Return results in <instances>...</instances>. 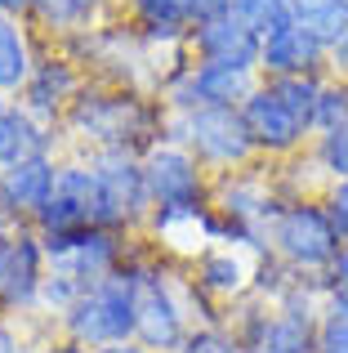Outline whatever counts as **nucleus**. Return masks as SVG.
<instances>
[{
  "label": "nucleus",
  "mask_w": 348,
  "mask_h": 353,
  "mask_svg": "<svg viewBox=\"0 0 348 353\" xmlns=\"http://www.w3.org/2000/svg\"><path fill=\"white\" fill-rule=\"evenodd\" d=\"M139 282H143V264H121L112 277L94 282L63 313L67 336L85 349L130 345L139 336Z\"/></svg>",
  "instance_id": "obj_1"
},
{
  "label": "nucleus",
  "mask_w": 348,
  "mask_h": 353,
  "mask_svg": "<svg viewBox=\"0 0 348 353\" xmlns=\"http://www.w3.org/2000/svg\"><path fill=\"white\" fill-rule=\"evenodd\" d=\"M166 117L170 112H152L139 94H98V90H80L76 103L67 108V125L76 134L94 139L98 148H121V152H152V139L161 134L166 143Z\"/></svg>",
  "instance_id": "obj_2"
},
{
  "label": "nucleus",
  "mask_w": 348,
  "mask_h": 353,
  "mask_svg": "<svg viewBox=\"0 0 348 353\" xmlns=\"http://www.w3.org/2000/svg\"><path fill=\"white\" fill-rule=\"evenodd\" d=\"M166 143L188 148L201 165H215V170L246 165L254 152H259L254 139H250V130H246L241 108H192V112H170L166 117Z\"/></svg>",
  "instance_id": "obj_3"
},
{
  "label": "nucleus",
  "mask_w": 348,
  "mask_h": 353,
  "mask_svg": "<svg viewBox=\"0 0 348 353\" xmlns=\"http://www.w3.org/2000/svg\"><path fill=\"white\" fill-rule=\"evenodd\" d=\"M268 237H272V250H277L290 268H299V273H317V277L331 268V259L340 255V246H344V237L335 233L326 206L313 201V197L286 201V206L277 210V219H272Z\"/></svg>",
  "instance_id": "obj_4"
},
{
  "label": "nucleus",
  "mask_w": 348,
  "mask_h": 353,
  "mask_svg": "<svg viewBox=\"0 0 348 353\" xmlns=\"http://www.w3.org/2000/svg\"><path fill=\"white\" fill-rule=\"evenodd\" d=\"M143 179H148L152 215H201L206 201V165L179 143H157L143 152Z\"/></svg>",
  "instance_id": "obj_5"
},
{
  "label": "nucleus",
  "mask_w": 348,
  "mask_h": 353,
  "mask_svg": "<svg viewBox=\"0 0 348 353\" xmlns=\"http://www.w3.org/2000/svg\"><path fill=\"white\" fill-rule=\"evenodd\" d=\"M254 85H259V72L224 68V63H192V68L166 90V99H170V112H192V108H241Z\"/></svg>",
  "instance_id": "obj_6"
},
{
  "label": "nucleus",
  "mask_w": 348,
  "mask_h": 353,
  "mask_svg": "<svg viewBox=\"0 0 348 353\" xmlns=\"http://www.w3.org/2000/svg\"><path fill=\"white\" fill-rule=\"evenodd\" d=\"M188 54L192 63H224V68H241V72H259V50L263 36L241 18H219V23H201L188 32Z\"/></svg>",
  "instance_id": "obj_7"
},
{
  "label": "nucleus",
  "mask_w": 348,
  "mask_h": 353,
  "mask_svg": "<svg viewBox=\"0 0 348 353\" xmlns=\"http://www.w3.org/2000/svg\"><path fill=\"white\" fill-rule=\"evenodd\" d=\"M134 340L157 353H174L188 340V322H183L179 300L170 295V286L152 268H143V282H139V336Z\"/></svg>",
  "instance_id": "obj_8"
},
{
  "label": "nucleus",
  "mask_w": 348,
  "mask_h": 353,
  "mask_svg": "<svg viewBox=\"0 0 348 353\" xmlns=\"http://www.w3.org/2000/svg\"><path fill=\"white\" fill-rule=\"evenodd\" d=\"M241 117H246V130H250L254 148H259V152H268V157H290V152H299V143L308 139V130L299 125L286 108H281V99L272 94L263 81L250 90V94H246Z\"/></svg>",
  "instance_id": "obj_9"
},
{
  "label": "nucleus",
  "mask_w": 348,
  "mask_h": 353,
  "mask_svg": "<svg viewBox=\"0 0 348 353\" xmlns=\"http://www.w3.org/2000/svg\"><path fill=\"white\" fill-rule=\"evenodd\" d=\"M259 77H326V45L304 23L277 27L263 36Z\"/></svg>",
  "instance_id": "obj_10"
},
{
  "label": "nucleus",
  "mask_w": 348,
  "mask_h": 353,
  "mask_svg": "<svg viewBox=\"0 0 348 353\" xmlns=\"http://www.w3.org/2000/svg\"><path fill=\"white\" fill-rule=\"evenodd\" d=\"M45 273H50V259H45L41 233L18 224V233H9V264H5V282H0V304L5 309L41 304Z\"/></svg>",
  "instance_id": "obj_11"
},
{
  "label": "nucleus",
  "mask_w": 348,
  "mask_h": 353,
  "mask_svg": "<svg viewBox=\"0 0 348 353\" xmlns=\"http://www.w3.org/2000/svg\"><path fill=\"white\" fill-rule=\"evenodd\" d=\"M54 183H58V161H54L50 152L27 157V161L0 170V192H5V201H9V210H14L18 224H23V219L32 224L36 210L54 197Z\"/></svg>",
  "instance_id": "obj_12"
},
{
  "label": "nucleus",
  "mask_w": 348,
  "mask_h": 353,
  "mask_svg": "<svg viewBox=\"0 0 348 353\" xmlns=\"http://www.w3.org/2000/svg\"><path fill=\"white\" fill-rule=\"evenodd\" d=\"M80 94V77L67 59H36L32 81L23 85V112H32L36 121H54L63 117Z\"/></svg>",
  "instance_id": "obj_13"
},
{
  "label": "nucleus",
  "mask_w": 348,
  "mask_h": 353,
  "mask_svg": "<svg viewBox=\"0 0 348 353\" xmlns=\"http://www.w3.org/2000/svg\"><path fill=\"white\" fill-rule=\"evenodd\" d=\"M130 14L148 45H183L192 32L188 0H130Z\"/></svg>",
  "instance_id": "obj_14"
},
{
  "label": "nucleus",
  "mask_w": 348,
  "mask_h": 353,
  "mask_svg": "<svg viewBox=\"0 0 348 353\" xmlns=\"http://www.w3.org/2000/svg\"><path fill=\"white\" fill-rule=\"evenodd\" d=\"M41 152H50V134L36 125L32 112L5 103L0 108V170L27 161V157H41Z\"/></svg>",
  "instance_id": "obj_15"
},
{
  "label": "nucleus",
  "mask_w": 348,
  "mask_h": 353,
  "mask_svg": "<svg viewBox=\"0 0 348 353\" xmlns=\"http://www.w3.org/2000/svg\"><path fill=\"white\" fill-rule=\"evenodd\" d=\"M32 18L45 32L72 41V36L98 32V23H103V0H36Z\"/></svg>",
  "instance_id": "obj_16"
},
{
  "label": "nucleus",
  "mask_w": 348,
  "mask_h": 353,
  "mask_svg": "<svg viewBox=\"0 0 348 353\" xmlns=\"http://www.w3.org/2000/svg\"><path fill=\"white\" fill-rule=\"evenodd\" d=\"M36 72V54L27 41V27L14 18H0V94H23V85Z\"/></svg>",
  "instance_id": "obj_17"
},
{
  "label": "nucleus",
  "mask_w": 348,
  "mask_h": 353,
  "mask_svg": "<svg viewBox=\"0 0 348 353\" xmlns=\"http://www.w3.org/2000/svg\"><path fill=\"white\" fill-rule=\"evenodd\" d=\"M259 81L281 99V108L313 134V117H317V99H322V90H326V77H259Z\"/></svg>",
  "instance_id": "obj_18"
},
{
  "label": "nucleus",
  "mask_w": 348,
  "mask_h": 353,
  "mask_svg": "<svg viewBox=\"0 0 348 353\" xmlns=\"http://www.w3.org/2000/svg\"><path fill=\"white\" fill-rule=\"evenodd\" d=\"M250 268L232 255V250H210V255L197 259V286L210 295H241Z\"/></svg>",
  "instance_id": "obj_19"
},
{
  "label": "nucleus",
  "mask_w": 348,
  "mask_h": 353,
  "mask_svg": "<svg viewBox=\"0 0 348 353\" xmlns=\"http://www.w3.org/2000/svg\"><path fill=\"white\" fill-rule=\"evenodd\" d=\"M295 18L331 50L340 36H348V5L344 0H295Z\"/></svg>",
  "instance_id": "obj_20"
},
{
  "label": "nucleus",
  "mask_w": 348,
  "mask_h": 353,
  "mask_svg": "<svg viewBox=\"0 0 348 353\" xmlns=\"http://www.w3.org/2000/svg\"><path fill=\"white\" fill-rule=\"evenodd\" d=\"M232 14L241 18V23H250L259 36L299 23L295 18V0H232Z\"/></svg>",
  "instance_id": "obj_21"
},
{
  "label": "nucleus",
  "mask_w": 348,
  "mask_h": 353,
  "mask_svg": "<svg viewBox=\"0 0 348 353\" xmlns=\"http://www.w3.org/2000/svg\"><path fill=\"white\" fill-rule=\"evenodd\" d=\"M340 125H348V85L326 77V90L317 99V117H313V134H331Z\"/></svg>",
  "instance_id": "obj_22"
},
{
  "label": "nucleus",
  "mask_w": 348,
  "mask_h": 353,
  "mask_svg": "<svg viewBox=\"0 0 348 353\" xmlns=\"http://www.w3.org/2000/svg\"><path fill=\"white\" fill-rule=\"evenodd\" d=\"M313 161H317V170L331 174V179H348V125L331 130V134H317Z\"/></svg>",
  "instance_id": "obj_23"
},
{
  "label": "nucleus",
  "mask_w": 348,
  "mask_h": 353,
  "mask_svg": "<svg viewBox=\"0 0 348 353\" xmlns=\"http://www.w3.org/2000/svg\"><path fill=\"white\" fill-rule=\"evenodd\" d=\"M179 353H254L237 331H219V327H201V331H188Z\"/></svg>",
  "instance_id": "obj_24"
},
{
  "label": "nucleus",
  "mask_w": 348,
  "mask_h": 353,
  "mask_svg": "<svg viewBox=\"0 0 348 353\" xmlns=\"http://www.w3.org/2000/svg\"><path fill=\"white\" fill-rule=\"evenodd\" d=\"M317 353H348V318L322 313V322H317Z\"/></svg>",
  "instance_id": "obj_25"
},
{
  "label": "nucleus",
  "mask_w": 348,
  "mask_h": 353,
  "mask_svg": "<svg viewBox=\"0 0 348 353\" xmlns=\"http://www.w3.org/2000/svg\"><path fill=\"white\" fill-rule=\"evenodd\" d=\"M322 206H326V215H331L335 233L348 241V179H331V188L322 192Z\"/></svg>",
  "instance_id": "obj_26"
},
{
  "label": "nucleus",
  "mask_w": 348,
  "mask_h": 353,
  "mask_svg": "<svg viewBox=\"0 0 348 353\" xmlns=\"http://www.w3.org/2000/svg\"><path fill=\"white\" fill-rule=\"evenodd\" d=\"M192 27L201 23H219V18H232V0H188Z\"/></svg>",
  "instance_id": "obj_27"
},
{
  "label": "nucleus",
  "mask_w": 348,
  "mask_h": 353,
  "mask_svg": "<svg viewBox=\"0 0 348 353\" xmlns=\"http://www.w3.org/2000/svg\"><path fill=\"white\" fill-rule=\"evenodd\" d=\"M317 286H322V295L326 291H348V241L340 246V255L331 259V268L322 273V282H317Z\"/></svg>",
  "instance_id": "obj_28"
},
{
  "label": "nucleus",
  "mask_w": 348,
  "mask_h": 353,
  "mask_svg": "<svg viewBox=\"0 0 348 353\" xmlns=\"http://www.w3.org/2000/svg\"><path fill=\"white\" fill-rule=\"evenodd\" d=\"M326 77L348 85V36H340V41L326 50Z\"/></svg>",
  "instance_id": "obj_29"
},
{
  "label": "nucleus",
  "mask_w": 348,
  "mask_h": 353,
  "mask_svg": "<svg viewBox=\"0 0 348 353\" xmlns=\"http://www.w3.org/2000/svg\"><path fill=\"white\" fill-rule=\"evenodd\" d=\"M32 5H36V0H0V18L23 23V18H32Z\"/></svg>",
  "instance_id": "obj_30"
},
{
  "label": "nucleus",
  "mask_w": 348,
  "mask_h": 353,
  "mask_svg": "<svg viewBox=\"0 0 348 353\" xmlns=\"http://www.w3.org/2000/svg\"><path fill=\"white\" fill-rule=\"evenodd\" d=\"M322 313L348 318V291H326V295H322Z\"/></svg>",
  "instance_id": "obj_31"
},
{
  "label": "nucleus",
  "mask_w": 348,
  "mask_h": 353,
  "mask_svg": "<svg viewBox=\"0 0 348 353\" xmlns=\"http://www.w3.org/2000/svg\"><path fill=\"white\" fill-rule=\"evenodd\" d=\"M0 353H18V340H14V331L0 322Z\"/></svg>",
  "instance_id": "obj_32"
},
{
  "label": "nucleus",
  "mask_w": 348,
  "mask_h": 353,
  "mask_svg": "<svg viewBox=\"0 0 348 353\" xmlns=\"http://www.w3.org/2000/svg\"><path fill=\"white\" fill-rule=\"evenodd\" d=\"M5 264H9V233L0 228V282H5Z\"/></svg>",
  "instance_id": "obj_33"
},
{
  "label": "nucleus",
  "mask_w": 348,
  "mask_h": 353,
  "mask_svg": "<svg viewBox=\"0 0 348 353\" xmlns=\"http://www.w3.org/2000/svg\"><path fill=\"white\" fill-rule=\"evenodd\" d=\"M344 5H348V0H344Z\"/></svg>",
  "instance_id": "obj_34"
}]
</instances>
